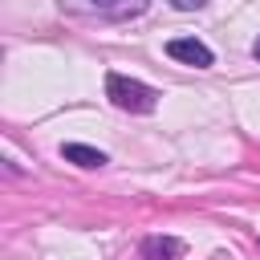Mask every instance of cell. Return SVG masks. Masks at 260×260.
<instances>
[{"label":"cell","instance_id":"obj_1","mask_svg":"<svg viewBox=\"0 0 260 260\" xmlns=\"http://www.w3.org/2000/svg\"><path fill=\"white\" fill-rule=\"evenodd\" d=\"M106 98L126 114H154V106H158V89H150L146 81L122 77V73L106 77Z\"/></svg>","mask_w":260,"mask_h":260},{"label":"cell","instance_id":"obj_2","mask_svg":"<svg viewBox=\"0 0 260 260\" xmlns=\"http://www.w3.org/2000/svg\"><path fill=\"white\" fill-rule=\"evenodd\" d=\"M167 53H171L175 61H183V65H195V69H207V65L215 61V53H211L199 37H175V41L167 45Z\"/></svg>","mask_w":260,"mask_h":260},{"label":"cell","instance_id":"obj_3","mask_svg":"<svg viewBox=\"0 0 260 260\" xmlns=\"http://www.w3.org/2000/svg\"><path fill=\"white\" fill-rule=\"evenodd\" d=\"M183 252H187V244L179 236H146L138 248L142 260H183Z\"/></svg>","mask_w":260,"mask_h":260},{"label":"cell","instance_id":"obj_4","mask_svg":"<svg viewBox=\"0 0 260 260\" xmlns=\"http://www.w3.org/2000/svg\"><path fill=\"white\" fill-rule=\"evenodd\" d=\"M61 158H65V162H77V167H85V171H98V167H106V162H110V158H106V150L85 146V142H65V146H61Z\"/></svg>","mask_w":260,"mask_h":260},{"label":"cell","instance_id":"obj_5","mask_svg":"<svg viewBox=\"0 0 260 260\" xmlns=\"http://www.w3.org/2000/svg\"><path fill=\"white\" fill-rule=\"evenodd\" d=\"M171 4H175L179 12H195V8H203L207 0H171Z\"/></svg>","mask_w":260,"mask_h":260},{"label":"cell","instance_id":"obj_6","mask_svg":"<svg viewBox=\"0 0 260 260\" xmlns=\"http://www.w3.org/2000/svg\"><path fill=\"white\" fill-rule=\"evenodd\" d=\"M89 4H93V8H114L118 0H89Z\"/></svg>","mask_w":260,"mask_h":260},{"label":"cell","instance_id":"obj_7","mask_svg":"<svg viewBox=\"0 0 260 260\" xmlns=\"http://www.w3.org/2000/svg\"><path fill=\"white\" fill-rule=\"evenodd\" d=\"M252 57H256V61H260V37H256V41H252Z\"/></svg>","mask_w":260,"mask_h":260}]
</instances>
